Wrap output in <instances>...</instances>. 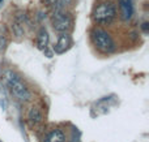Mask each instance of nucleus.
Returning a JSON list of instances; mask_svg holds the SVG:
<instances>
[{
	"instance_id": "nucleus-1",
	"label": "nucleus",
	"mask_w": 149,
	"mask_h": 142,
	"mask_svg": "<svg viewBox=\"0 0 149 142\" xmlns=\"http://www.w3.org/2000/svg\"><path fill=\"white\" fill-rule=\"evenodd\" d=\"M90 38H92L93 44L98 51L103 52V54H111L116 50V46L114 43L113 38L107 31H105L101 28H94L90 33Z\"/></svg>"
},
{
	"instance_id": "nucleus-2",
	"label": "nucleus",
	"mask_w": 149,
	"mask_h": 142,
	"mask_svg": "<svg viewBox=\"0 0 149 142\" xmlns=\"http://www.w3.org/2000/svg\"><path fill=\"white\" fill-rule=\"evenodd\" d=\"M116 17V8L111 1L98 4L93 10V21L98 25H110Z\"/></svg>"
},
{
	"instance_id": "nucleus-3",
	"label": "nucleus",
	"mask_w": 149,
	"mask_h": 142,
	"mask_svg": "<svg viewBox=\"0 0 149 142\" xmlns=\"http://www.w3.org/2000/svg\"><path fill=\"white\" fill-rule=\"evenodd\" d=\"M5 80H7L8 85L10 88V91L12 94L21 102H28L30 99V91L29 89L25 86V83L20 80L16 73L10 72V70H7L5 72Z\"/></svg>"
},
{
	"instance_id": "nucleus-4",
	"label": "nucleus",
	"mask_w": 149,
	"mask_h": 142,
	"mask_svg": "<svg viewBox=\"0 0 149 142\" xmlns=\"http://www.w3.org/2000/svg\"><path fill=\"white\" fill-rule=\"evenodd\" d=\"M52 28L58 33H68L72 28V17L65 10H54Z\"/></svg>"
},
{
	"instance_id": "nucleus-5",
	"label": "nucleus",
	"mask_w": 149,
	"mask_h": 142,
	"mask_svg": "<svg viewBox=\"0 0 149 142\" xmlns=\"http://www.w3.org/2000/svg\"><path fill=\"white\" fill-rule=\"evenodd\" d=\"M71 46H72V38H71V35L68 33H60L59 39H58L56 44L54 47V51L56 54H64L65 51H68L71 48Z\"/></svg>"
},
{
	"instance_id": "nucleus-6",
	"label": "nucleus",
	"mask_w": 149,
	"mask_h": 142,
	"mask_svg": "<svg viewBox=\"0 0 149 142\" xmlns=\"http://www.w3.org/2000/svg\"><path fill=\"white\" fill-rule=\"evenodd\" d=\"M120 17L123 21H130L134 16V1L132 0H119Z\"/></svg>"
},
{
	"instance_id": "nucleus-7",
	"label": "nucleus",
	"mask_w": 149,
	"mask_h": 142,
	"mask_svg": "<svg viewBox=\"0 0 149 142\" xmlns=\"http://www.w3.org/2000/svg\"><path fill=\"white\" fill-rule=\"evenodd\" d=\"M24 25H25V14L22 12H18L16 14L15 20H13V25H12V30L16 35L20 38V37L24 35L25 33V29H24Z\"/></svg>"
},
{
	"instance_id": "nucleus-8",
	"label": "nucleus",
	"mask_w": 149,
	"mask_h": 142,
	"mask_svg": "<svg viewBox=\"0 0 149 142\" xmlns=\"http://www.w3.org/2000/svg\"><path fill=\"white\" fill-rule=\"evenodd\" d=\"M42 119H43V116H42V112L39 111L38 107H31L29 110L28 120L31 125H38L39 123H42Z\"/></svg>"
},
{
	"instance_id": "nucleus-9",
	"label": "nucleus",
	"mask_w": 149,
	"mask_h": 142,
	"mask_svg": "<svg viewBox=\"0 0 149 142\" xmlns=\"http://www.w3.org/2000/svg\"><path fill=\"white\" fill-rule=\"evenodd\" d=\"M65 134L62 129H54L45 137V142H64Z\"/></svg>"
},
{
	"instance_id": "nucleus-10",
	"label": "nucleus",
	"mask_w": 149,
	"mask_h": 142,
	"mask_svg": "<svg viewBox=\"0 0 149 142\" xmlns=\"http://www.w3.org/2000/svg\"><path fill=\"white\" fill-rule=\"evenodd\" d=\"M37 44H38L39 50H46L47 44H49V33L45 28H42L38 33V39H37Z\"/></svg>"
},
{
	"instance_id": "nucleus-11",
	"label": "nucleus",
	"mask_w": 149,
	"mask_h": 142,
	"mask_svg": "<svg viewBox=\"0 0 149 142\" xmlns=\"http://www.w3.org/2000/svg\"><path fill=\"white\" fill-rule=\"evenodd\" d=\"M72 0H56L55 1V10H65V8L71 4Z\"/></svg>"
},
{
	"instance_id": "nucleus-12",
	"label": "nucleus",
	"mask_w": 149,
	"mask_h": 142,
	"mask_svg": "<svg viewBox=\"0 0 149 142\" xmlns=\"http://www.w3.org/2000/svg\"><path fill=\"white\" fill-rule=\"evenodd\" d=\"M8 44V41H7V37L5 35H0V52H3L5 50Z\"/></svg>"
},
{
	"instance_id": "nucleus-13",
	"label": "nucleus",
	"mask_w": 149,
	"mask_h": 142,
	"mask_svg": "<svg viewBox=\"0 0 149 142\" xmlns=\"http://www.w3.org/2000/svg\"><path fill=\"white\" fill-rule=\"evenodd\" d=\"M148 26H149V23H148V22H144V23H143V26H141V28H143V30H144V33H145V34L148 33Z\"/></svg>"
},
{
	"instance_id": "nucleus-14",
	"label": "nucleus",
	"mask_w": 149,
	"mask_h": 142,
	"mask_svg": "<svg viewBox=\"0 0 149 142\" xmlns=\"http://www.w3.org/2000/svg\"><path fill=\"white\" fill-rule=\"evenodd\" d=\"M55 1H56V0H46V3H47L49 5H54Z\"/></svg>"
},
{
	"instance_id": "nucleus-15",
	"label": "nucleus",
	"mask_w": 149,
	"mask_h": 142,
	"mask_svg": "<svg viewBox=\"0 0 149 142\" xmlns=\"http://www.w3.org/2000/svg\"><path fill=\"white\" fill-rule=\"evenodd\" d=\"M3 3H4V0H0V8L3 7Z\"/></svg>"
}]
</instances>
